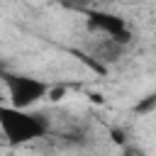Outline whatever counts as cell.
<instances>
[{"label":"cell","mask_w":156,"mask_h":156,"mask_svg":"<svg viewBox=\"0 0 156 156\" xmlns=\"http://www.w3.org/2000/svg\"><path fill=\"white\" fill-rule=\"evenodd\" d=\"M93 29H100V32H105V34H110V39L117 44H124V41H129V29H127V24H124V20L122 17H117V15H110V12H90V22H88Z\"/></svg>","instance_id":"obj_3"},{"label":"cell","mask_w":156,"mask_h":156,"mask_svg":"<svg viewBox=\"0 0 156 156\" xmlns=\"http://www.w3.org/2000/svg\"><path fill=\"white\" fill-rule=\"evenodd\" d=\"M0 129L10 144H24L46 132V122L39 115L15 107H0Z\"/></svg>","instance_id":"obj_1"},{"label":"cell","mask_w":156,"mask_h":156,"mask_svg":"<svg viewBox=\"0 0 156 156\" xmlns=\"http://www.w3.org/2000/svg\"><path fill=\"white\" fill-rule=\"evenodd\" d=\"M154 105H156V95H149V100H144V102H141L136 110H139V112H146V110H151Z\"/></svg>","instance_id":"obj_4"},{"label":"cell","mask_w":156,"mask_h":156,"mask_svg":"<svg viewBox=\"0 0 156 156\" xmlns=\"http://www.w3.org/2000/svg\"><path fill=\"white\" fill-rule=\"evenodd\" d=\"M112 141H117V144H122V141H124V134H122L119 129H112Z\"/></svg>","instance_id":"obj_5"},{"label":"cell","mask_w":156,"mask_h":156,"mask_svg":"<svg viewBox=\"0 0 156 156\" xmlns=\"http://www.w3.org/2000/svg\"><path fill=\"white\" fill-rule=\"evenodd\" d=\"M0 76L7 85V93H10L15 110H27L46 95L44 80H37V78H29V76H17V73H0Z\"/></svg>","instance_id":"obj_2"},{"label":"cell","mask_w":156,"mask_h":156,"mask_svg":"<svg viewBox=\"0 0 156 156\" xmlns=\"http://www.w3.org/2000/svg\"><path fill=\"white\" fill-rule=\"evenodd\" d=\"M63 93H66L63 88H56V90L51 93V100H61V98H63Z\"/></svg>","instance_id":"obj_6"},{"label":"cell","mask_w":156,"mask_h":156,"mask_svg":"<svg viewBox=\"0 0 156 156\" xmlns=\"http://www.w3.org/2000/svg\"><path fill=\"white\" fill-rule=\"evenodd\" d=\"M0 73H2V71H0Z\"/></svg>","instance_id":"obj_7"}]
</instances>
